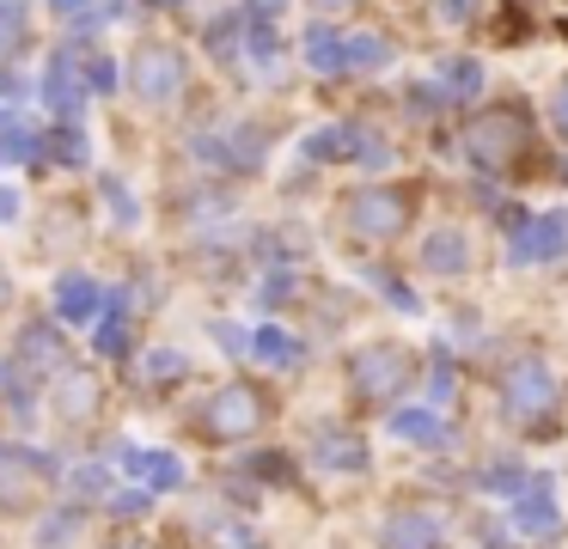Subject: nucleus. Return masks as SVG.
Segmentation results:
<instances>
[{"label":"nucleus","instance_id":"1","mask_svg":"<svg viewBox=\"0 0 568 549\" xmlns=\"http://www.w3.org/2000/svg\"><path fill=\"white\" fill-rule=\"evenodd\" d=\"M465 153L477 159L483 171H519L531 153V116L519 104H489L483 116H470Z\"/></svg>","mask_w":568,"mask_h":549},{"label":"nucleus","instance_id":"2","mask_svg":"<svg viewBox=\"0 0 568 549\" xmlns=\"http://www.w3.org/2000/svg\"><path fill=\"white\" fill-rule=\"evenodd\" d=\"M501 409L514 427L526 434H556V415H562V378L544 360H519L514 373L501 378Z\"/></svg>","mask_w":568,"mask_h":549},{"label":"nucleus","instance_id":"3","mask_svg":"<svg viewBox=\"0 0 568 549\" xmlns=\"http://www.w3.org/2000/svg\"><path fill=\"white\" fill-rule=\"evenodd\" d=\"M409 214H416V195L397 190V183H367V190L348 195V207H343L355 238H397V232L409 226Z\"/></svg>","mask_w":568,"mask_h":549},{"label":"nucleus","instance_id":"4","mask_svg":"<svg viewBox=\"0 0 568 549\" xmlns=\"http://www.w3.org/2000/svg\"><path fill=\"white\" fill-rule=\"evenodd\" d=\"M409 373H416V360H409L404 348H392V342H373V348H361L355 360H348V378H355L361 403H392L397 390L409 385Z\"/></svg>","mask_w":568,"mask_h":549},{"label":"nucleus","instance_id":"5","mask_svg":"<svg viewBox=\"0 0 568 549\" xmlns=\"http://www.w3.org/2000/svg\"><path fill=\"white\" fill-rule=\"evenodd\" d=\"M270 421V397L257 385H226L214 390V403L202 409V434L209 439H245Z\"/></svg>","mask_w":568,"mask_h":549},{"label":"nucleus","instance_id":"6","mask_svg":"<svg viewBox=\"0 0 568 549\" xmlns=\"http://www.w3.org/2000/svg\"><path fill=\"white\" fill-rule=\"evenodd\" d=\"M135 92L148 98V104H178L184 98V55L178 49H165V43H141V55H135Z\"/></svg>","mask_w":568,"mask_h":549},{"label":"nucleus","instance_id":"7","mask_svg":"<svg viewBox=\"0 0 568 549\" xmlns=\"http://www.w3.org/2000/svg\"><path fill=\"white\" fill-rule=\"evenodd\" d=\"M562 251H568V214H538L514 238V263H550Z\"/></svg>","mask_w":568,"mask_h":549},{"label":"nucleus","instance_id":"8","mask_svg":"<svg viewBox=\"0 0 568 549\" xmlns=\"http://www.w3.org/2000/svg\"><path fill=\"white\" fill-rule=\"evenodd\" d=\"M440 543V525L428 512H392L385 519V549H434Z\"/></svg>","mask_w":568,"mask_h":549},{"label":"nucleus","instance_id":"9","mask_svg":"<svg viewBox=\"0 0 568 549\" xmlns=\"http://www.w3.org/2000/svg\"><path fill=\"white\" fill-rule=\"evenodd\" d=\"M519 531L526 537H550L556 531V500H550V482H531V488H519Z\"/></svg>","mask_w":568,"mask_h":549},{"label":"nucleus","instance_id":"10","mask_svg":"<svg viewBox=\"0 0 568 549\" xmlns=\"http://www.w3.org/2000/svg\"><path fill=\"white\" fill-rule=\"evenodd\" d=\"M123 470L129 476H141V482H148V488H178V482H184V470H178V458H172V451H123Z\"/></svg>","mask_w":568,"mask_h":549},{"label":"nucleus","instance_id":"11","mask_svg":"<svg viewBox=\"0 0 568 549\" xmlns=\"http://www.w3.org/2000/svg\"><path fill=\"white\" fill-rule=\"evenodd\" d=\"M422 263H428L434 275H458V268L470 263V244L458 238V232H434V238L422 244Z\"/></svg>","mask_w":568,"mask_h":549},{"label":"nucleus","instance_id":"12","mask_svg":"<svg viewBox=\"0 0 568 549\" xmlns=\"http://www.w3.org/2000/svg\"><path fill=\"white\" fill-rule=\"evenodd\" d=\"M55 312H62L68 324H87V317L99 312V287H92L87 275H68L62 287H55Z\"/></svg>","mask_w":568,"mask_h":549},{"label":"nucleus","instance_id":"13","mask_svg":"<svg viewBox=\"0 0 568 549\" xmlns=\"http://www.w3.org/2000/svg\"><path fill=\"white\" fill-rule=\"evenodd\" d=\"M392 427L404 439H416V446H446V421H440V415H428V409H397Z\"/></svg>","mask_w":568,"mask_h":549},{"label":"nucleus","instance_id":"14","mask_svg":"<svg viewBox=\"0 0 568 549\" xmlns=\"http://www.w3.org/2000/svg\"><path fill=\"white\" fill-rule=\"evenodd\" d=\"M318 464H336V470H361L367 464V446L355 434H324L318 439Z\"/></svg>","mask_w":568,"mask_h":549},{"label":"nucleus","instance_id":"15","mask_svg":"<svg viewBox=\"0 0 568 549\" xmlns=\"http://www.w3.org/2000/svg\"><path fill=\"white\" fill-rule=\"evenodd\" d=\"M55 403H62V415H92L99 409V385H92L87 373H68L62 390H55Z\"/></svg>","mask_w":568,"mask_h":549},{"label":"nucleus","instance_id":"16","mask_svg":"<svg viewBox=\"0 0 568 549\" xmlns=\"http://www.w3.org/2000/svg\"><path fill=\"white\" fill-rule=\"evenodd\" d=\"M306 61H312L318 73H336V68H348V55H343V37H336V31H312V37H306Z\"/></svg>","mask_w":568,"mask_h":549},{"label":"nucleus","instance_id":"17","mask_svg":"<svg viewBox=\"0 0 568 549\" xmlns=\"http://www.w3.org/2000/svg\"><path fill=\"white\" fill-rule=\"evenodd\" d=\"M43 98H50L55 110H74V104H80V73L68 68V55L50 61V92H43Z\"/></svg>","mask_w":568,"mask_h":549},{"label":"nucleus","instance_id":"18","mask_svg":"<svg viewBox=\"0 0 568 549\" xmlns=\"http://www.w3.org/2000/svg\"><path fill=\"white\" fill-rule=\"evenodd\" d=\"M251 354H257V360H270V366H294L300 360V348L282 336V329H257V336H251Z\"/></svg>","mask_w":568,"mask_h":549},{"label":"nucleus","instance_id":"19","mask_svg":"<svg viewBox=\"0 0 568 549\" xmlns=\"http://www.w3.org/2000/svg\"><path fill=\"white\" fill-rule=\"evenodd\" d=\"M306 153H312V159H348V153H361V141H355L348 129H318V134L306 141Z\"/></svg>","mask_w":568,"mask_h":549},{"label":"nucleus","instance_id":"20","mask_svg":"<svg viewBox=\"0 0 568 549\" xmlns=\"http://www.w3.org/2000/svg\"><path fill=\"white\" fill-rule=\"evenodd\" d=\"M343 55H348V68H379L392 49H385L379 37H343Z\"/></svg>","mask_w":568,"mask_h":549},{"label":"nucleus","instance_id":"21","mask_svg":"<svg viewBox=\"0 0 568 549\" xmlns=\"http://www.w3.org/2000/svg\"><path fill=\"white\" fill-rule=\"evenodd\" d=\"M19 31H26V7L19 0H0V55L19 43Z\"/></svg>","mask_w":568,"mask_h":549},{"label":"nucleus","instance_id":"22","mask_svg":"<svg viewBox=\"0 0 568 549\" xmlns=\"http://www.w3.org/2000/svg\"><path fill=\"white\" fill-rule=\"evenodd\" d=\"M55 354H62V348H55V336H50V329H31V336H26V360H38V366H50L55 360Z\"/></svg>","mask_w":568,"mask_h":549},{"label":"nucleus","instance_id":"23","mask_svg":"<svg viewBox=\"0 0 568 549\" xmlns=\"http://www.w3.org/2000/svg\"><path fill=\"white\" fill-rule=\"evenodd\" d=\"M99 348H104V354H123V348H129V329H123V317H116V312H111V324L99 329Z\"/></svg>","mask_w":568,"mask_h":549},{"label":"nucleus","instance_id":"24","mask_svg":"<svg viewBox=\"0 0 568 549\" xmlns=\"http://www.w3.org/2000/svg\"><path fill=\"white\" fill-rule=\"evenodd\" d=\"M526 476L514 470V464H489V476H483V488H519Z\"/></svg>","mask_w":568,"mask_h":549},{"label":"nucleus","instance_id":"25","mask_svg":"<svg viewBox=\"0 0 568 549\" xmlns=\"http://www.w3.org/2000/svg\"><path fill=\"white\" fill-rule=\"evenodd\" d=\"M434 12H440V19H470V12H477V0H434Z\"/></svg>","mask_w":568,"mask_h":549},{"label":"nucleus","instance_id":"26","mask_svg":"<svg viewBox=\"0 0 568 549\" xmlns=\"http://www.w3.org/2000/svg\"><path fill=\"white\" fill-rule=\"evenodd\" d=\"M550 110H556V134H562V141H568V80L556 85V104H550Z\"/></svg>","mask_w":568,"mask_h":549},{"label":"nucleus","instance_id":"27","mask_svg":"<svg viewBox=\"0 0 568 549\" xmlns=\"http://www.w3.org/2000/svg\"><path fill=\"white\" fill-rule=\"evenodd\" d=\"M55 12H68V19H80V12H87V0H50Z\"/></svg>","mask_w":568,"mask_h":549},{"label":"nucleus","instance_id":"28","mask_svg":"<svg viewBox=\"0 0 568 549\" xmlns=\"http://www.w3.org/2000/svg\"><path fill=\"white\" fill-rule=\"evenodd\" d=\"M7 214H19V195L13 190H0V220H7Z\"/></svg>","mask_w":568,"mask_h":549},{"label":"nucleus","instance_id":"29","mask_svg":"<svg viewBox=\"0 0 568 549\" xmlns=\"http://www.w3.org/2000/svg\"><path fill=\"white\" fill-rule=\"evenodd\" d=\"M312 7H318V12H348L355 0H312Z\"/></svg>","mask_w":568,"mask_h":549},{"label":"nucleus","instance_id":"30","mask_svg":"<svg viewBox=\"0 0 568 549\" xmlns=\"http://www.w3.org/2000/svg\"><path fill=\"white\" fill-rule=\"evenodd\" d=\"M275 7H282V0H257V12H275Z\"/></svg>","mask_w":568,"mask_h":549},{"label":"nucleus","instance_id":"31","mask_svg":"<svg viewBox=\"0 0 568 549\" xmlns=\"http://www.w3.org/2000/svg\"><path fill=\"white\" fill-rule=\"evenodd\" d=\"M7 293H13V287H7V275H0V305H7Z\"/></svg>","mask_w":568,"mask_h":549},{"label":"nucleus","instance_id":"32","mask_svg":"<svg viewBox=\"0 0 568 549\" xmlns=\"http://www.w3.org/2000/svg\"><path fill=\"white\" fill-rule=\"evenodd\" d=\"M233 549H257V543H233Z\"/></svg>","mask_w":568,"mask_h":549},{"label":"nucleus","instance_id":"33","mask_svg":"<svg viewBox=\"0 0 568 549\" xmlns=\"http://www.w3.org/2000/svg\"><path fill=\"white\" fill-rule=\"evenodd\" d=\"M165 7H178V0H165Z\"/></svg>","mask_w":568,"mask_h":549},{"label":"nucleus","instance_id":"34","mask_svg":"<svg viewBox=\"0 0 568 549\" xmlns=\"http://www.w3.org/2000/svg\"><path fill=\"white\" fill-rule=\"evenodd\" d=\"M123 549H135V543H123Z\"/></svg>","mask_w":568,"mask_h":549}]
</instances>
